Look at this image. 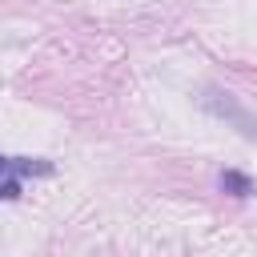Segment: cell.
<instances>
[{
  "label": "cell",
  "mask_w": 257,
  "mask_h": 257,
  "mask_svg": "<svg viewBox=\"0 0 257 257\" xmlns=\"http://www.w3.org/2000/svg\"><path fill=\"white\" fill-rule=\"evenodd\" d=\"M52 173V161H40V157H4L0 153V177H48Z\"/></svg>",
  "instance_id": "obj_1"
},
{
  "label": "cell",
  "mask_w": 257,
  "mask_h": 257,
  "mask_svg": "<svg viewBox=\"0 0 257 257\" xmlns=\"http://www.w3.org/2000/svg\"><path fill=\"white\" fill-rule=\"evenodd\" d=\"M221 189H225L229 197H249V193H253V181H249L245 173H237V169H225V173H221Z\"/></svg>",
  "instance_id": "obj_2"
},
{
  "label": "cell",
  "mask_w": 257,
  "mask_h": 257,
  "mask_svg": "<svg viewBox=\"0 0 257 257\" xmlns=\"http://www.w3.org/2000/svg\"><path fill=\"white\" fill-rule=\"evenodd\" d=\"M20 197V177H4L0 181V201H16Z\"/></svg>",
  "instance_id": "obj_3"
}]
</instances>
